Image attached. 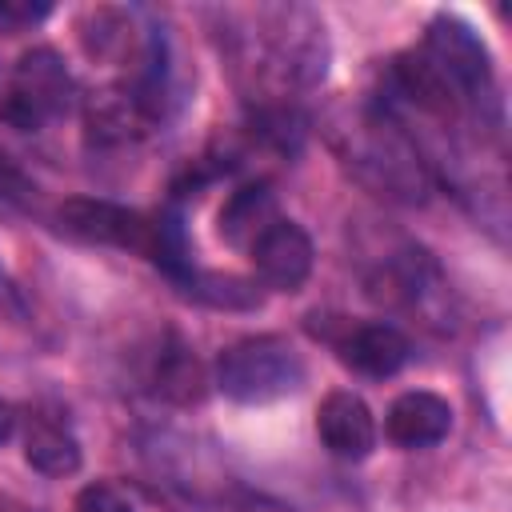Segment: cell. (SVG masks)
Returning <instances> with one entry per match:
<instances>
[{
    "instance_id": "1",
    "label": "cell",
    "mask_w": 512,
    "mask_h": 512,
    "mask_svg": "<svg viewBox=\"0 0 512 512\" xmlns=\"http://www.w3.org/2000/svg\"><path fill=\"white\" fill-rule=\"evenodd\" d=\"M60 228L88 240V244H108V248H124L136 252L152 264H160L176 284L192 272L188 264V244H184V228L176 216H148L112 200H92V196H76L60 204Z\"/></svg>"
},
{
    "instance_id": "2",
    "label": "cell",
    "mask_w": 512,
    "mask_h": 512,
    "mask_svg": "<svg viewBox=\"0 0 512 512\" xmlns=\"http://www.w3.org/2000/svg\"><path fill=\"white\" fill-rule=\"evenodd\" d=\"M304 384V364L280 336H248L220 352L216 388L236 404H268Z\"/></svg>"
},
{
    "instance_id": "3",
    "label": "cell",
    "mask_w": 512,
    "mask_h": 512,
    "mask_svg": "<svg viewBox=\"0 0 512 512\" xmlns=\"http://www.w3.org/2000/svg\"><path fill=\"white\" fill-rule=\"evenodd\" d=\"M424 60L436 68V76L448 84L460 108H480L492 100V64L484 40L456 16H436L424 36Z\"/></svg>"
},
{
    "instance_id": "4",
    "label": "cell",
    "mask_w": 512,
    "mask_h": 512,
    "mask_svg": "<svg viewBox=\"0 0 512 512\" xmlns=\"http://www.w3.org/2000/svg\"><path fill=\"white\" fill-rule=\"evenodd\" d=\"M76 104V84L64 68V60L52 48H32L20 56L12 84H8V100L0 108V116L16 128H40L52 116H64Z\"/></svg>"
},
{
    "instance_id": "5",
    "label": "cell",
    "mask_w": 512,
    "mask_h": 512,
    "mask_svg": "<svg viewBox=\"0 0 512 512\" xmlns=\"http://www.w3.org/2000/svg\"><path fill=\"white\" fill-rule=\"evenodd\" d=\"M256 276L276 292H300L312 272V240L296 220H272L248 248Z\"/></svg>"
},
{
    "instance_id": "6",
    "label": "cell",
    "mask_w": 512,
    "mask_h": 512,
    "mask_svg": "<svg viewBox=\"0 0 512 512\" xmlns=\"http://www.w3.org/2000/svg\"><path fill=\"white\" fill-rule=\"evenodd\" d=\"M316 432L340 460H364L376 448V420L356 392H328L316 408Z\"/></svg>"
},
{
    "instance_id": "7",
    "label": "cell",
    "mask_w": 512,
    "mask_h": 512,
    "mask_svg": "<svg viewBox=\"0 0 512 512\" xmlns=\"http://www.w3.org/2000/svg\"><path fill=\"white\" fill-rule=\"evenodd\" d=\"M340 360L348 368H356L360 376H392L408 364L412 356V344L400 328L384 324V320H372V324H348L340 340H332Z\"/></svg>"
},
{
    "instance_id": "8",
    "label": "cell",
    "mask_w": 512,
    "mask_h": 512,
    "mask_svg": "<svg viewBox=\"0 0 512 512\" xmlns=\"http://www.w3.org/2000/svg\"><path fill=\"white\" fill-rule=\"evenodd\" d=\"M448 428H452V408L436 392H404L392 400L384 416V432L400 448H428L444 440Z\"/></svg>"
},
{
    "instance_id": "9",
    "label": "cell",
    "mask_w": 512,
    "mask_h": 512,
    "mask_svg": "<svg viewBox=\"0 0 512 512\" xmlns=\"http://www.w3.org/2000/svg\"><path fill=\"white\" fill-rule=\"evenodd\" d=\"M24 460L44 476H72L80 468V444L64 420L32 412L24 424Z\"/></svg>"
},
{
    "instance_id": "10",
    "label": "cell",
    "mask_w": 512,
    "mask_h": 512,
    "mask_svg": "<svg viewBox=\"0 0 512 512\" xmlns=\"http://www.w3.org/2000/svg\"><path fill=\"white\" fill-rule=\"evenodd\" d=\"M272 220H280L272 192H268L264 184H244V188H236V192L228 196V204L220 208V236H224L232 248H244V252H248V248L256 244V236H260Z\"/></svg>"
},
{
    "instance_id": "11",
    "label": "cell",
    "mask_w": 512,
    "mask_h": 512,
    "mask_svg": "<svg viewBox=\"0 0 512 512\" xmlns=\"http://www.w3.org/2000/svg\"><path fill=\"white\" fill-rule=\"evenodd\" d=\"M180 288H184L188 296L212 304V308H256V304H260L256 284H248V280H240V276H220V272H196V268H192V272L180 280Z\"/></svg>"
},
{
    "instance_id": "12",
    "label": "cell",
    "mask_w": 512,
    "mask_h": 512,
    "mask_svg": "<svg viewBox=\"0 0 512 512\" xmlns=\"http://www.w3.org/2000/svg\"><path fill=\"white\" fill-rule=\"evenodd\" d=\"M156 388L168 396V400H180V404H192L204 396V368L196 364V356L188 348H168L156 364Z\"/></svg>"
},
{
    "instance_id": "13",
    "label": "cell",
    "mask_w": 512,
    "mask_h": 512,
    "mask_svg": "<svg viewBox=\"0 0 512 512\" xmlns=\"http://www.w3.org/2000/svg\"><path fill=\"white\" fill-rule=\"evenodd\" d=\"M52 12V4H28V0H0V28L4 32H24L40 24Z\"/></svg>"
},
{
    "instance_id": "14",
    "label": "cell",
    "mask_w": 512,
    "mask_h": 512,
    "mask_svg": "<svg viewBox=\"0 0 512 512\" xmlns=\"http://www.w3.org/2000/svg\"><path fill=\"white\" fill-rule=\"evenodd\" d=\"M72 512H132V504H128L112 484H88V488L76 496Z\"/></svg>"
},
{
    "instance_id": "15",
    "label": "cell",
    "mask_w": 512,
    "mask_h": 512,
    "mask_svg": "<svg viewBox=\"0 0 512 512\" xmlns=\"http://www.w3.org/2000/svg\"><path fill=\"white\" fill-rule=\"evenodd\" d=\"M0 316L4 320H20L24 316V300H20V292H16V284L8 280L4 268H0Z\"/></svg>"
},
{
    "instance_id": "16",
    "label": "cell",
    "mask_w": 512,
    "mask_h": 512,
    "mask_svg": "<svg viewBox=\"0 0 512 512\" xmlns=\"http://www.w3.org/2000/svg\"><path fill=\"white\" fill-rule=\"evenodd\" d=\"M24 180H20V172H16V164L0 152V188H20Z\"/></svg>"
},
{
    "instance_id": "17",
    "label": "cell",
    "mask_w": 512,
    "mask_h": 512,
    "mask_svg": "<svg viewBox=\"0 0 512 512\" xmlns=\"http://www.w3.org/2000/svg\"><path fill=\"white\" fill-rule=\"evenodd\" d=\"M12 424H16V416H12V408H8L4 400H0V444H4L8 436H12Z\"/></svg>"
}]
</instances>
